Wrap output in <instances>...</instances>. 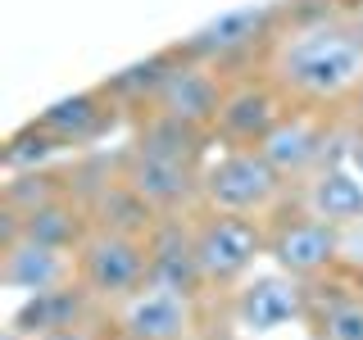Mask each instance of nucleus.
Returning a JSON list of instances; mask_svg holds the SVG:
<instances>
[{
	"label": "nucleus",
	"mask_w": 363,
	"mask_h": 340,
	"mask_svg": "<svg viewBox=\"0 0 363 340\" xmlns=\"http://www.w3.org/2000/svg\"><path fill=\"white\" fill-rule=\"evenodd\" d=\"M200 340H232V336H218V332H209V336H200Z\"/></svg>",
	"instance_id": "nucleus-25"
},
{
	"label": "nucleus",
	"mask_w": 363,
	"mask_h": 340,
	"mask_svg": "<svg viewBox=\"0 0 363 340\" xmlns=\"http://www.w3.org/2000/svg\"><path fill=\"white\" fill-rule=\"evenodd\" d=\"M123 181L150 209H182V204L196 196V173H191L186 159L155 154V150H141V145L123 159Z\"/></svg>",
	"instance_id": "nucleus-5"
},
{
	"label": "nucleus",
	"mask_w": 363,
	"mask_h": 340,
	"mask_svg": "<svg viewBox=\"0 0 363 340\" xmlns=\"http://www.w3.org/2000/svg\"><path fill=\"white\" fill-rule=\"evenodd\" d=\"M200 186L218 213H255L277 196L281 173L264 159V150H232L204 173Z\"/></svg>",
	"instance_id": "nucleus-3"
},
{
	"label": "nucleus",
	"mask_w": 363,
	"mask_h": 340,
	"mask_svg": "<svg viewBox=\"0 0 363 340\" xmlns=\"http://www.w3.org/2000/svg\"><path fill=\"white\" fill-rule=\"evenodd\" d=\"M277 128V100L268 96V91H259V86H241V91H232V96L223 100V109H218V132L227 136V141H264V136Z\"/></svg>",
	"instance_id": "nucleus-13"
},
{
	"label": "nucleus",
	"mask_w": 363,
	"mask_h": 340,
	"mask_svg": "<svg viewBox=\"0 0 363 340\" xmlns=\"http://www.w3.org/2000/svg\"><path fill=\"white\" fill-rule=\"evenodd\" d=\"M164 77H168V60H150V64H136L128 68V73L118 77L109 91L113 96H159V86H164Z\"/></svg>",
	"instance_id": "nucleus-21"
},
{
	"label": "nucleus",
	"mask_w": 363,
	"mask_h": 340,
	"mask_svg": "<svg viewBox=\"0 0 363 340\" xmlns=\"http://www.w3.org/2000/svg\"><path fill=\"white\" fill-rule=\"evenodd\" d=\"M41 340H86L82 327H60V332H45Z\"/></svg>",
	"instance_id": "nucleus-22"
},
{
	"label": "nucleus",
	"mask_w": 363,
	"mask_h": 340,
	"mask_svg": "<svg viewBox=\"0 0 363 340\" xmlns=\"http://www.w3.org/2000/svg\"><path fill=\"white\" fill-rule=\"evenodd\" d=\"M268 28H272V9H264V5L259 9H232V14L213 18L209 28H200L186 41V55H196V60H227V55L250 50Z\"/></svg>",
	"instance_id": "nucleus-10"
},
{
	"label": "nucleus",
	"mask_w": 363,
	"mask_h": 340,
	"mask_svg": "<svg viewBox=\"0 0 363 340\" xmlns=\"http://www.w3.org/2000/svg\"><path fill=\"white\" fill-rule=\"evenodd\" d=\"M318 340H363V300L359 295H336L318 313Z\"/></svg>",
	"instance_id": "nucleus-20"
},
{
	"label": "nucleus",
	"mask_w": 363,
	"mask_h": 340,
	"mask_svg": "<svg viewBox=\"0 0 363 340\" xmlns=\"http://www.w3.org/2000/svg\"><path fill=\"white\" fill-rule=\"evenodd\" d=\"M223 100L227 96L218 91V77L204 64H173L155 96V109L168 113V118L191 123V128H204V123H218Z\"/></svg>",
	"instance_id": "nucleus-6"
},
{
	"label": "nucleus",
	"mask_w": 363,
	"mask_h": 340,
	"mask_svg": "<svg viewBox=\"0 0 363 340\" xmlns=\"http://www.w3.org/2000/svg\"><path fill=\"white\" fill-rule=\"evenodd\" d=\"M77 309H82V300H77L73 290H45L37 300L28 304V309L18 313V332H60V327H77Z\"/></svg>",
	"instance_id": "nucleus-19"
},
{
	"label": "nucleus",
	"mask_w": 363,
	"mask_h": 340,
	"mask_svg": "<svg viewBox=\"0 0 363 340\" xmlns=\"http://www.w3.org/2000/svg\"><path fill=\"white\" fill-rule=\"evenodd\" d=\"M277 82L304 100H332L363 82V41L354 28L313 23L277 50Z\"/></svg>",
	"instance_id": "nucleus-1"
},
{
	"label": "nucleus",
	"mask_w": 363,
	"mask_h": 340,
	"mask_svg": "<svg viewBox=\"0 0 363 340\" xmlns=\"http://www.w3.org/2000/svg\"><path fill=\"white\" fill-rule=\"evenodd\" d=\"M264 249L259 227L245 213H213L196 227V259L204 281H232L255 264V254Z\"/></svg>",
	"instance_id": "nucleus-4"
},
{
	"label": "nucleus",
	"mask_w": 363,
	"mask_h": 340,
	"mask_svg": "<svg viewBox=\"0 0 363 340\" xmlns=\"http://www.w3.org/2000/svg\"><path fill=\"white\" fill-rule=\"evenodd\" d=\"M150 204H145L136 191L128 186V181L118 177V186H105L100 191V200H96V218L105 232H128V236H141V232H150Z\"/></svg>",
	"instance_id": "nucleus-17"
},
{
	"label": "nucleus",
	"mask_w": 363,
	"mask_h": 340,
	"mask_svg": "<svg viewBox=\"0 0 363 340\" xmlns=\"http://www.w3.org/2000/svg\"><path fill=\"white\" fill-rule=\"evenodd\" d=\"M309 204H313L318 218H327V222H354V218H363V181L332 168V173H323L313 181Z\"/></svg>",
	"instance_id": "nucleus-15"
},
{
	"label": "nucleus",
	"mask_w": 363,
	"mask_h": 340,
	"mask_svg": "<svg viewBox=\"0 0 363 340\" xmlns=\"http://www.w3.org/2000/svg\"><path fill=\"white\" fill-rule=\"evenodd\" d=\"M354 32H359V41H363V14H359V23H354Z\"/></svg>",
	"instance_id": "nucleus-26"
},
{
	"label": "nucleus",
	"mask_w": 363,
	"mask_h": 340,
	"mask_svg": "<svg viewBox=\"0 0 363 340\" xmlns=\"http://www.w3.org/2000/svg\"><path fill=\"white\" fill-rule=\"evenodd\" d=\"M300 309H304L300 290H295L291 281H281V277L255 281V286L241 290V300H236V313H241V322L255 327V332H272V327L291 322Z\"/></svg>",
	"instance_id": "nucleus-14"
},
{
	"label": "nucleus",
	"mask_w": 363,
	"mask_h": 340,
	"mask_svg": "<svg viewBox=\"0 0 363 340\" xmlns=\"http://www.w3.org/2000/svg\"><path fill=\"white\" fill-rule=\"evenodd\" d=\"M354 109H359V118H363V82L354 86Z\"/></svg>",
	"instance_id": "nucleus-24"
},
{
	"label": "nucleus",
	"mask_w": 363,
	"mask_h": 340,
	"mask_svg": "<svg viewBox=\"0 0 363 340\" xmlns=\"http://www.w3.org/2000/svg\"><path fill=\"white\" fill-rule=\"evenodd\" d=\"M77 268H82L86 290H96V295H136L141 281H150V245L141 236L100 227L96 236L82 241Z\"/></svg>",
	"instance_id": "nucleus-2"
},
{
	"label": "nucleus",
	"mask_w": 363,
	"mask_h": 340,
	"mask_svg": "<svg viewBox=\"0 0 363 340\" xmlns=\"http://www.w3.org/2000/svg\"><path fill=\"white\" fill-rule=\"evenodd\" d=\"M5 281L18 290H32V295H45V290H60L64 277H68V259L64 249L55 245H37L28 236H18L14 245H5Z\"/></svg>",
	"instance_id": "nucleus-11"
},
{
	"label": "nucleus",
	"mask_w": 363,
	"mask_h": 340,
	"mask_svg": "<svg viewBox=\"0 0 363 340\" xmlns=\"http://www.w3.org/2000/svg\"><path fill=\"white\" fill-rule=\"evenodd\" d=\"M336 232L327 218H295V222H281L277 232H272V259H277L286 272H295V277H313V272H323L327 264L336 259Z\"/></svg>",
	"instance_id": "nucleus-8"
},
{
	"label": "nucleus",
	"mask_w": 363,
	"mask_h": 340,
	"mask_svg": "<svg viewBox=\"0 0 363 340\" xmlns=\"http://www.w3.org/2000/svg\"><path fill=\"white\" fill-rule=\"evenodd\" d=\"M354 164H359V173H363V136L354 141Z\"/></svg>",
	"instance_id": "nucleus-23"
},
{
	"label": "nucleus",
	"mask_w": 363,
	"mask_h": 340,
	"mask_svg": "<svg viewBox=\"0 0 363 340\" xmlns=\"http://www.w3.org/2000/svg\"><path fill=\"white\" fill-rule=\"evenodd\" d=\"M123 332L128 340H182L191 332V304L182 290L150 286L136 290L123 309Z\"/></svg>",
	"instance_id": "nucleus-7"
},
{
	"label": "nucleus",
	"mask_w": 363,
	"mask_h": 340,
	"mask_svg": "<svg viewBox=\"0 0 363 340\" xmlns=\"http://www.w3.org/2000/svg\"><path fill=\"white\" fill-rule=\"evenodd\" d=\"M105 123H109V109H100L96 96H73V100H64V105L45 109V118L37 128L50 132L55 141H86V136H96Z\"/></svg>",
	"instance_id": "nucleus-16"
},
{
	"label": "nucleus",
	"mask_w": 363,
	"mask_h": 340,
	"mask_svg": "<svg viewBox=\"0 0 363 340\" xmlns=\"http://www.w3.org/2000/svg\"><path fill=\"white\" fill-rule=\"evenodd\" d=\"M259 150L281 177H300L323 159V128L309 118H277V128L259 141Z\"/></svg>",
	"instance_id": "nucleus-12"
},
{
	"label": "nucleus",
	"mask_w": 363,
	"mask_h": 340,
	"mask_svg": "<svg viewBox=\"0 0 363 340\" xmlns=\"http://www.w3.org/2000/svg\"><path fill=\"white\" fill-rule=\"evenodd\" d=\"M23 236L37 245H55V249H68L73 241H82V222H77V213L68 209L60 200H45L37 209L23 213Z\"/></svg>",
	"instance_id": "nucleus-18"
},
{
	"label": "nucleus",
	"mask_w": 363,
	"mask_h": 340,
	"mask_svg": "<svg viewBox=\"0 0 363 340\" xmlns=\"http://www.w3.org/2000/svg\"><path fill=\"white\" fill-rule=\"evenodd\" d=\"M150 286H168L191 295L200 286V259H196V232H182L177 222H164L150 232Z\"/></svg>",
	"instance_id": "nucleus-9"
}]
</instances>
